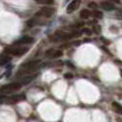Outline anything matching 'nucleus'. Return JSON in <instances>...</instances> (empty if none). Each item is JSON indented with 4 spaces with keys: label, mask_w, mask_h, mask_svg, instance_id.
Wrapping results in <instances>:
<instances>
[{
    "label": "nucleus",
    "mask_w": 122,
    "mask_h": 122,
    "mask_svg": "<svg viewBox=\"0 0 122 122\" xmlns=\"http://www.w3.org/2000/svg\"><path fill=\"white\" fill-rule=\"evenodd\" d=\"M34 42V39L32 38V36H21L19 40H17L16 42L14 43V45H23V44H26V45H29V44H32V43Z\"/></svg>",
    "instance_id": "6"
},
{
    "label": "nucleus",
    "mask_w": 122,
    "mask_h": 122,
    "mask_svg": "<svg viewBox=\"0 0 122 122\" xmlns=\"http://www.w3.org/2000/svg\"><path fill=\"white\" fill-rule=\"evenodd\" d=\"M29 51V47H24V46H13V47H9L6 48V53L10 55H14L16 57H21L24 56L27 51Z\"/></svg>",
    "instance_id": "2"
},
{
    "label": "nucleus",
    "mask_w": 122,
    "mask_h": 122,
    "mask_svg": "<svg viewBox=\"0 0 122 122\" xmlns=\"http://www.w3.org/2000/svg\"><path fill=\"white\" fill-rule=\"evenodd\" d=\"M89 8H90V9H93V10H95V9L97 8V4L95 3V2H90V3H89Z\"/></svg>",
    "instance_id": "17"
},
{
    "label": "nucleus",
    "mask_w": 122,
    "mask_h": 122,
    "mask_svg": "<svg viewBox=\"0 0 122 122\" xmlns=\"http://www.w3.org/2000/svg\"><path fill=\"white\" fill-rule=\"evenodd\" d=\"M62 55H63L62 51H55L53 53V55L51 56V58H54V59H55V58H59V57H61Z\"/></svg>",
    "instance_id": "13"
},
{
    "label": "nucleus",
    "mask_w": 122,
    "mask_h": 122,
    "mask_svg": "<svg viewBox=\"0 0 122 122\" xmlns=\"http://www.w3.org/2000/svg\"><path fill=\"white\" fill-rule=\"evenodd\" d=\"M82 32H85V33H87V34H90V33H91V31H90V30H87V29L82 30Z\"/></svg>",
    "instance_id": "20"
},
{
    "label": "nucleus",
    "mask_w": 122,
    "mask_h": 122,
    "mask_svg": "<svg viewBox=\"0 0 122 122\" xmlns=\"http://www.w3.org/2000/svg\"><path fill=\"white\" fill-rule=\"evenodd\" d=\"M21 82H12V84H8L5 86L0 88V92H12V91H16L21 88Z\"/></svg>",
    "instance_id": "3"
},
{
    "label": "nucleus",
    "mask_w": 122,
    "mask_h": 122,
    "mask_svg": "<svg viewBox=\"0 0 122 122\" xmlns=\"http://www.w3.org/2000/svg\"><path fill=\"white\" fill-rule=\"evenodd\" d=\"M39 65V61H31V62L24 63L21 66H19L18 69V75L20 74H30L33 71H36V69Z\"/></svg>",
    "instance_id": "1"
},
{
    "label": "nucleus",
    "mask_w": 122,
    "mask_h": 122,
    "mask_svg": "<svg viewBox=\"0 0 122 122\" xmlns=\"http://www.w3.org/2000/svg\"><path fill=\"white\" fill-rule=\"evenodd\" d=\"M112 109H114L115 112H117V114H122V106L119 103H117V102H112Z\"/></svg>",
    "instance_id": "11"
},
{
    "label": "nucleus",
    "mask_w": 122,
    "mask_h": 122,
    "mask_svg": "<svg viewBox=\"0 0 122 122\" xmlns=\"http://www.w3.org/2000/svg\"><path fill=\"white\" fill-rule=\"evenodd\" d=\"M54 51H55V49H53V48H51V49H47L46 51H45V56H46V57H49L51 58V56L53 55V53Z\"/></svg>",
    "instance_id": "15"
},
{
    "label": "nucleus",
    "mask_w": 122,
    "mask_h": 122,
    "mask_svg": "<svg viewBox=\"0 0 122 122\" xmlns=\"http://www.w3.org/2000/svg\"><path fill=\"white\" fill-rule=\"evenodd\" d=\"M101 8L103 9L104 11H112L116 9V6H115V3L112 1H102L101 2Z\"/></svg>",
    "instance_id": "8"
},
{
    "label": "nucleus",
    "mask_w": 122,
    "mask_h": 122,
    "mask_svg": "<svg viewBox=\"0 0 122 122\" xmlns=\"http://www.w3.org/2000/svg\"><path fill=\"white\" fill-rule=\"evenodd\" d=\"M38 4H53L54 0H34Z\"/></svg>",
    "instance_id": "12"
},
{
    "label": "nucleus",
    "mask_w": 122,
    "mask_h": 122,
    "mask_svg": "<svg viewBox=\"0 0 122 122\" xmlns=\"http://www.w3.org/2000/svg\"><path fill=\"white\" fill-rule=\"evenodd\" d=\"M120 74H121V76H122V70H121V71H120Z\"/></svg>",
    "instance_id": "22"
},
{
    "label": "nucleus",
    "mask_w": 122,
    "mask_h": 122,
    "mask_svg": "<svg viewBox=\"0 0 122 122\" xmlns=\"http://www.w3.org/2000/svg\"><path fill=\"white\" fill-rule=\"evenodd\" d=\"M24 97H20V95H13V97H8L5 99H2V102L6 104H14V103H17V102L21 101Z\"/></svg>",
    "instance_id": "7"
},
{
    "label": "nucleus",
    "mask_w": 122,
    "mask_h": 122,
    "mask_svg": "<svg viewBox=\"0 0 122 122\" xmlns=\"http://www.w3.org/2000/svg\"><path fill=\"white\" fill-rule=\"evenodd\" d=\"M100 40H101L102 42H103L104 44H106V45L110 44V41H109V40H107V39H105L104 36H101V38H100Z\"/></svg>",
    "instance_id": "16"
},
{
    "label": "nucleus",
    "mask_w": 122,
    "mask_h": 122,
    "mask_svg": "<svg viewBox=\"0 0 122 122\" xmlns=\"http://www.w3.org/2000/svg\"><path fill=\"white\" fill-rule=\"evenodd\" d=\"M11 60H12V57L10 56V54H9V55H6V54H2V55H0V65L8 64Z\"/></svg>",
    "instance_id": "9"
},
{
    "label": "nucleus",
    "mask_w": 122,
    "mask_h": 122,
    "mask_svg": "<svg viewBox=\"0 0 122 122\" xmlns=\"http://www.w3.org/2000/svg\"><path fill=\"white\" fill-rule=\"evenodd\" d=\"M55 12H56V10L54 8H51V6H44V8H42L38 13H36V16L51 17V16H53Z\"/></svg>",
    "instance_id": "4"
},
{
    "label": "nucleus",
    "mask_w": 122,
    "mask_h": 122,
    "mask_svg": "<svg viewBox=\"0 0 122 122\" xmlns=\"http://www.w3.org/2000/svg\"><path fill=\"white\" fill-rule=\"evenodd\" d=\"M91 14H92L94 17H97V18H102V17H103V13L100 12V11H97V9H95V10L93 11V12L91 13Z\"/></svg>",
    "instance_id": "14"
},
{
    "label": "nucleus",
    "mask_w": 122,
    "mask_h": 122,
    "mask_svg": "<svg viewBox=\"0 0 122 122\" xmlns=\"http://www.w3.org/2000/svg\"><path fill=\"white\" fill-rule=\"evenodd\" d=\"M64 77L65 78H72V77H73V75H72V74H70V73H66V74H64Z\"/></svg>",
    "instance_id": "19"
},
{
    "label": "nucleus",
    "mask_w": 122,
    "mask_h": 122,
    "mask_svg": "<svg viewBox=\"0 0 122 122\" xmlns=\"http://www.w3.org/2000/svg\"><path fill=\"white\" fill-rule=\"evenodd\" d=\"M109 1L114 2V3H119V2H120V0H109Z\"/></svg>",
    "instance_id": "21"
},
{
    "label": "nucleus",
    "mask_w": 122,
    "mask_h": 122,
    "mask_svg": "<svg viewBox=\"0 0 122 122\" xmlns=\"http://www.w3.org/2000/svg\"><path fill=\"white\" fill-rule=\"evenodd\" d=\"M100 31H101V27H100V26H95L94 27V32L95 33H100Z\"/></svg>",
    "instance_id": "18"
},
{
    "label": "nucleus",
    "mask_w": 122,
    "mask_h": 122,
    "mask_svg": "<svg viewBox=\"0 0 122 122\" xmlns=\"http://www.w3.org/2000/svg\"><path fill=\"white\" fill-rule=\"evenodd\" d=\"M80 3H81V0H72L66 8V13H69V14L73 13L74 11L77 10V9L79 8Z\"/></svg>",
    "instance_id": "5"
},
{
    "label": "nucleus",
    "mask_w": 122,
    "mask_h": 122,
    "mask_svg": "<svg viewBox=\"0 0 122 122\" xmlns=\"http://www.w3.org/2000/svg\"><path fill=\"white\" fill-rule=\"evenodd\" d=\"M79 16H80V18H82V19H87L91 16V12L88 10V9H84V10L80 11Z\"/></svg>",
    "instance_id": "10"
}]
</instances>
